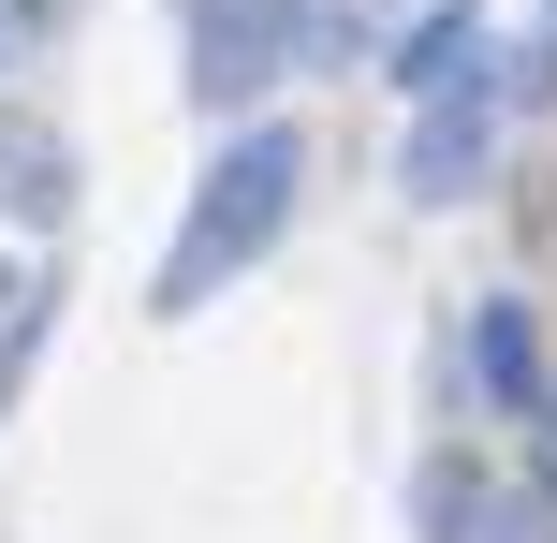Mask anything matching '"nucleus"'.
<instances>
[{"label":"nucleus","mask_w":557,"mask_h":543,"mask_svg":"<svg viewBox=\"0 0 557 543\" xmlns=\"http://www.w3.org/2000/svg\"><path fill=\"white\" fill-rule=\"evenodd\" d=\"M0 59H15V15H0Z\"/></svg>","instance_id":"4468645a"},{"label":"nucleus","mask_w":557,"mask_h":543,"mask_svg":"<svg viewBox=\"0 0 557 543\" xmlns=\"http://www.w3.org/2000/svg\"><path fill=\"white\" fill-rule=\"evenodd\" d=\"M382 74H396V88H455V74H499V15H484V0H425V15H411V29L382 45Z\"/></svg>","instance_id":"20e7f679"},{"label":"nucleus","mask_w":557,"mask_h":543,"mask_svg":"<svg viewBox=\"0 0 557 543\" xmlns=\"http://www.w3.org/2000/svg\"><path fill=\"white\" fill-rule=\"evenodd\" d=\"M0 206H15V221H59V206H74V147L29 133V118H0Z\"/></svg>","instance_id":"423d86ee"},{"label":"nucleus","mask_w":557,"mask_h":543,"mask_svg":"<svg viewBox=\"0 0 557 543\" xmlns=\"http://www.w3.org/2000/svg\"><path fill=\"white\" fill-rule=\"evenodd\" d=\"M499 118H513V88H499V74L411 88V147H396V192H411V206H470L484 176H499Z\"/></svg>","instance_id":"f03ea898"},{"label":"nucleus","mask_w":557,"mask_h":543,"mask_svg":"<svg viewBox=\"0 0 557 543\" xmlns=\"http://www.w3.org/2000/svg\"><path fill=\"white\" fill-rule=\"evenodd\" d=\"M529 427H543V456H557V368H543V397H529Z\"/></svg>","instance_id":"f8f14e48"},{"label":"nucleus","mask_w":557,"mask_h":543,"mask_svg":"<svg viewBox=\"0 0 557 543\" xmlns=\"http://www.w3.org/2000/svg\"><path fill=\"white\" fill-rule=\"evenodd\" d=\"M45 309H59V264H45V250H0V397H15V368H29V338H45Z\"/></svg>","instance_id":"6e6552de"},{"label":"nucleus","mask_w":557,"mask_h":543,"mask_svg":"<svg viewBox=\"0 0 557 543\" xmlns=\"http://www.w3.org/2000/svg\"><path fill=\"white\" fill-rule=\"evenodd\" d=\"M176 74H191V103L250 118L264 88L294 74V0H221V15H191L176 29Z\"/></svg>","instance_id":"7ed1b4c3"},{"label":"nucleus","mask_w":557,"mask_h":543,"mask_svg":"<svg viewBox=\"0 0 557 543\" xmlns=\"http://www.w3.org/2000/svg\"><path fill=\"white\" fill-rule=\"evenodd\" d=\"M15 15V45H45V29H74V0H0Z\"/></svg>","instance_id":"9b49d317"},{"label":"nucleus","mask_w":557,"mask_h":543,"mask_svg":"<svg viewBox=\"0 0 557 543\" xmlns=\"http://www.w3.org/2000/svg\"><path fill=\"white\" fill-rule=\"evenodd\" d=\"M191 15H221V0H176V29H191Z\"/></svg>","instance_id":"ddd939ff"},{"label":"nucleus","mask_w":557,"mask_h":543,"mask_svg":"<svg viewBox=\"0 0 557 543\" xmlns=\"http://www.w3.org/2000/svg\"><path fill=\"white\" fill-rule=\"evenodd\" d=\"M484 543H557V470H543V485H499V499H484Z\"/></svg>","instance_id":"9d476101"},{"label":"nucleus","mask_w":557,"mask_h":543,"mask_svg":"<svg viewBox=\"0 0 557 543\" xmlns=\"http://www.w3.org/2000/svg\"><path fill=\"white\" fill-rule=\"evenodd\" d=\"M484 499H499V485H484L470 456H425L411 470V543H484Z\"/></svg>","instance_id":"0eeeda50"},{"label":"nucleus","mask_w":557,"mask_h":543,"mask_svg":"<svg viewBox=\"0 0 557 543\" xmlns=\"http://www.w3.org/2000/svg\"><path fill=\"white\" fill-rule=\"evenodd\" d=\"M294 206H308V133L294 118H235V147H206L191 206H176V250H162V280H147V309L162 323L221 309L278 235H294Z\"/></svg>","instance_id":"f257e3e1"},{"label":"nucleus","mask_w":557,"mask_h":543,"mask_svg":"<svg viewBox=\"0 0 557 543\" xmlns=\"http://www.w3.org/2000/svg\"><path fill=\"white\" fill-rule=\"evenodd\" d=\"M499 88H513V103H557V0L529 29H499Z\"/></svg>","instance_id":"1a4fd4ad"},{"label":"nucleus","mask_w":557,"mask_h":543,"mask_svg":"<svg viewBox=\"0 0 557 543\" xmlns=\"http://www.w3.org/2000/svg\"><path fill=\"white\" fill-rule=\"evenodd\" d=\"M470 397L484 411H529L543 397V309H529V294H484V309H470Z\"/></svg>","instance_id":"39448f33"}]
</instances>
